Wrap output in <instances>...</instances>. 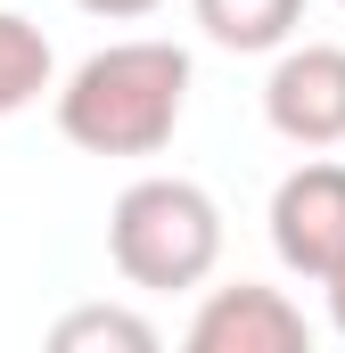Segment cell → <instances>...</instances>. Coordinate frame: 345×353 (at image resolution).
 <instances>
[{
    "instance_id": "1",
    "label": "cell",
    "mask_w": 345,
    "mask_h": 353,
    "mask_svg": "<svg viewBox=\"0 0 345 353\" xmlns=\"http://www.w3.org/2000/svg\"><path fill=\"white\" fill-rule=\"evenodd\" d=\"M189 115L181 41H107L58 83V132L83 157H157Z\"/></svg>"
},
{
    "instance_id": "2",
    "label": "cell",
    "mask_w": 345,
    "mask_h": 353,
    "mask_svg": "<svg viewBox=\"0 0 345 353\" xmlns=\"http://www.w3.org/2000/svg\"><path fill=\"white\" fill-rule=\"evenodd\" d=\"M107 263L140 296L206 288L214 263H222V205H214V189H197L181 173H140L115 197V214H107Z\"/></svg>"
},
{
    "instance_id": "3",
    "label": "cell",
    "mask_w": 345,
    "mask_h": 353,
    "mask_svg": "<svg viewBox=\"0 0 345 353\" xmlns=\"http://www.w3.org/2000/svg\"><path fill=\"white\" fill-rule=\"evenodd\" d=\"M263 123L288 148H345V50L337 41H279L263 74Z\"/></svg>"
},
{
    "instance_id": "4",
    "label": "cell",
    "mask_w": 345,
    "mask_h": 353,
    "mask_svg": "<svg viewBox=\"0 0 345 353\" xmlns=\"http://www.w3.org/2000/svg\"><path fill=\"white\" fill-rule=\"evenodd\" d=\"M263 222H271L279 271L321 279V271L345 255V165L313 148V165H296V173L271 189V214H263Z\"/></svg>"
},
{
    "instance_id": "5",
    "label": "cell",
    "mask_w": 345,
    "mask_h": 353,
    "mask_svg": "<svg viewBox=\"0 0 345 353\" xmlns=\"http://www.w3.org/2000/svg\"><path fill=\"white\" fill-rule=\"evenodd\" d=\"M181 345L189 353H304L313 321H304V304L288 288L239 279V288H206V304L189 312Z\"/></svg>"
},
{
    "instance_id": "6",
    "label": "cell",
    "mask_w": 345,
    "mask_h": 353,
    "mask_svg": "<svg viewBox=\"0 0 345 353\" xmlns=\"http://www.w3.org/2000/svg\"><path fill=\"white\" fill-rule=\"evenodd\" d=\"M189 8H197V33L214 50H239V58L296 41V25H304V0H189Z\"/></svg>"
},
{
    "instance_id": "7",
    "label": "cell",
    "mask_w": 345,
    "mask_h": 353,
    "mask_svg": "<svg viewBox=\"0 0 345 353\" xmlns=\"http://www.w3.org/2000/svg\"><path fill=\"white\" fill-rule=\"evenodd\" d=\"M58 83V58H50V33L17 8H0V123L25 115L41 90Z\"/></svg>"
},
{
    "instance_id": "8",
    "label": "cell",
    "mask_w": 345,
    "mask_h": 353,
    "mask_svg": "<svg viewBox=\"0 0 345 353\" xmlns=\"http://www.w3.org/2000/svg\"><path fill=\"white\" fill-rule=\"evenodd\" d=\"M50 345L58 353H157V329L140 312H124V304H83V312H66L50 329Z\"/></svg>"
},
{
    "instance_id": "9",
    "label": "cell",
    "mask_w": 345,
    "mask_h": 353,
    "mask_svg": "<svg viewBox=\"0 0 345 353\" xmlns=\"http://www.w3.org/2000/svg\"><path fill=\"white\" fill-rule=\"evenodd\" d=\"M83 17H107V25H132V17H157L165 0H75Z\"/></svg>"
},
{
    "instance_id": "10",
    "label": "cell",
    "mask_w": 345,
    "mask_h": 353,
    "mask_svg": "<svg viewBox=\"0 0 345 353\" xmlns=\"http://www.w3.org/2000/svg\"><path fill=\"white\" fill-rule=\"evenodd\" d=\"M313 288L329 296V329H337V337H345V255H337V263H329V271H321Z\"/></svg>"
},
{
    "instance_id": "11",
    "label": "cell",
    "mask_w": 345,
    "mask_h": 353,
    "mask_svg": "<svg viewBox=\"0 0 345 353\" xmlns=\"http://www.w3.org/2000/svg\"><path fill=\"white\" fill-rule=\"evenodd\" d=\"M337 8H345V0H337Z\"/></svg>"
}]
</instances>
